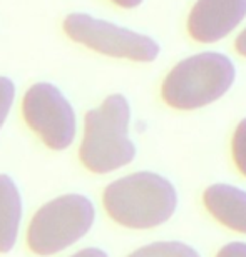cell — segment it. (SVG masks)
<instances>
[{"mask_svg": "<svg viewBox=\"0 0 246 257\" xmlns=\"http://www.w3.org/2000/svg\"><path fill=\"white\" fill-rule=\"evenodd\" d=\"M107 215L127 229H152L173 217L178 207L176 189L156 172H134L116 179L104 189Z\"/></svg>", "mask_w": 246, "mask_h": 257, "instance_id": "cell-1", "label": "cell"}, {"mask_svg": "<svg viewBox=\"0 0 246 257\" xmlns=\"http://www.w3.org/2000/svg\"><path fill=\"white\" fill-rule=\"evenodd\" d=\"M131 107L124 95L112 94L84 119L79 156L87 171L109 174L127 166L136 157V146L129 139Z\"/></svg>", "mask_w": 246, "mask_h": 257, "instance_id": "cell-2", "label": "cell"}, {"mask_svg": "<svg viewBox=\"0 0 246 257\" xmlns=\"http://www.w3.org/2000/svg\"><path fill=\"white\" fill-rule=\"evenodd\" d=\"M236 70L231 59L203 52L179 62L162 82V99L179 110H193L218 100L233 85Z\"/></svg>", "mask_w": 246, "mask_h": 257, "instance_id": "cell-3", "label": "cell"}, {"mask_svg": "<svg viewBox=\"0 0 246 257\" xmlns=\"http://www.w3.org/2000/svg\"><path fill=\"white\" fill-rule=\"evenodd\" d=\"M94 220L96 207L87 195L64 194L37 209L25 240L35 255L50 257L82 240Z\"/></svg>", "mask_w": 246, "mask_h": 257, "instance_id": "cell-4", "label": "cell"}, {"mask_svg": "<svg viewBox=\"0 0 246 257\" xmlns=\"http://www.w3.org/2000/svg\"><path fill=\"white\" fill-rule=\"evenodd\" d=\"M64 30L74 42L109 57L151 62L159 55V45L151 37L89 14L74 12L67 15Z\"/></svg>", "mask_w": 246, "mask_h": 257, "instance_id": "cell-5", "label": "cell"}, {"mask_svg": "<svg viewBox=\"0 0 246 257\" xmlns=\"http://www.w3.org/2000/svg\"><path fill=\"white\" fill-rule=\"evenodd\" d=\"M22 114L39 139L52 151H65L77 134V117L69 99L49 82L34 84L25 92Z\"/></svg>", "mask_w": 246, "mask_h": 257, "instance_id": "cell-6", "label": "cell"}, {"mask_svg": "<svg viewBox=\"0 0 246 257\" xmlns=\"http://www.w3.org/2000/svg\"><path fill=\"white\" fill-rule=\"evenodd\" d=\"M246 17V0H198L189 14L188 30L198 42L226 37Z\"/></svg>", "mask_w": 246, "mask_h": 257, "instance_id": "cell-7", "label": "cell"}, {"mask_svg": "<svg viewBox=\"0 0 246 257\" xmlns=\"http://www.w3.org/2000/svg\"><path fill=\"white\" fill-rule=\"evenodd\" d=\"M204 205L226 227L246 234V191L214 184L204 191Z\"/></svg>", "mask_w": 246, "mask_h": 257, "instance_id": "cell-8", "label": "cell"}, {"mask_svg": "<svg viewBox=\"0 0 246 257\" xmlns=\"http://www.w3.org/2000/svg\"><path fill=\"white\" fill-rule=\"evenodd\" d=\"M22 195L7 174H0V254L14 249L22 222Z\"/></svg>", "mask_w": 246, "mask_h": 257, "instance_id": "cell-9", "label": "cell"}, {"mask_svg": "<svg viewBox=\"0 0 246 257\" xmlns=\"http://www.w3.org/2000/svg\"><path fill=\"white\" fill-rule=\"evenodd\" d=\"M127 257H201V255L191 245L171 240V242H152L149 245H144V247L134 250V252L129 254Z\"/></svg>", "mask_w": 246, "mask_h": 257, "instance_id": "cell-10", "label": "cell"}, {"mask_svg": "<svg viewBox=\"0 0 246 257\" xmlns=\"http://www.w3.org/2000/svg\"><path fill=\"white\" fill-rule=\"evenodd\" d=\"M15 99V85L9 77L0 75V128L4 127L5 120L10 114Z\"/></svg>", "mask_w": 246, "mask_h": 257, "instance_id": "cell-11", "label": "cell"}, {"mask_svg": "<svg viewBox=\"0 0 246 257\" xmlns=\"http://www.w3.org/2000/svg\"><path fill=\"white\" fill-rule=\"evenodd\" d=\"M233 156L238 169L246 176V119L239 125L233 137Z\"/></svg>", "mask_w": 246, "mask_h": 257, "instance_id": "cell-12", "label": "cell"}, {"mask_svg": "<svg viewBox=\"0 0 246 257\" xmlns=\"http://www.w3.org/2000/svg\"><path fill=\"white\" fill-rule=\"evenodd\" d=\"M216 257H246V244L244 242H231L219 250Z\"/></svg>", "mask_w": 246, "mask_h": 257, "instance_id": "cell-13", "label": "cell"}, {"mask_svg": "<svg viewBox=\"0 0 246 257\" xmlns=\"http://www.w3.org/2000/svg\"><path fill=\"white\" fill-rule=\"evenodd\" d=\"M69 257H109L102 249H97V247H86V249H80L77 250L75 254L69 255Z\"/></svg>", "mask_w": 246, "mask_h": 257, "instance_id": "cell-14", "label": "cell"}, {"mask_svg": "<svg viewBox=\"0 0 246 257\" xmlns=\"http://www.w3.org/2000/svg\"><path fill=\"white\" fill-rule=\"evenodd\" d=\"M236 49H238V52L243 55V57H246V29L243 30L241 34H239V37L236 40Z\"/></svg>", "mask_w": 246, "mask_h": 257, "instance_id": "cell-15", "label": "cell"}, {"mask_svg": "<svg viewBox=\"0 0 246 257\" xmlns=\"http://www.w3.org/2000/svg\"><path fill=\"white\" fill-rule=\"evenodd\" d=\"M111 2H114L116 5H121V7L132 9V7H137L142 0H111Z\"/></svg>", "mask_w": 246, "mask_h": 257, "instance_id": "cell-16", "label": "cell"}]
</instances>
